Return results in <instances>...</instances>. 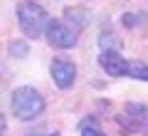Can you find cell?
Returning a JSON list of instances; mask_svg holds the SVG:
<instances>
[{
    "label": "cell",
    "instance_id": "5",
    "mask_svg": "<svg viewBox=\"0 0 148 136\" xmlns=\"http://www.w3.org/2000/svg\"><path fill=\"white\" fill-rule=\"evenodd\" d=\"M49 74H52L57 89H72L74 79H77V67L67 57H54L52 64H49Z\"/></svg>",
    "mask_w": 148,
    "mask_h": 136
},
{
    "label": "cell",
    "instance_id": "4",
    "mask_svg": "<svg viewBox=\"0 0 148 136\" xmlns=\"http://www.w3.org/2000/svg\"><path fill=\"white\" fill-rule=\"evenodd\" d=\"M119 124L123 126V131H138V134H148V106L131 101L126 104L123 114L119 116Z\"/></svg>",
    "mask_w": 148,
    "mask_h": 136
},
{
    "label": "cell",
    "instance_id": "8",
    "mask_svg": "<svg viewBox=\"0 0 148 136\" xmlns=\"http://www.w3.org/2000/svg\"><path fill=\"white\" fill-rule=\"evenodd\" d=\"M99 47H101V52H119L123 47V42L116 32L104 30V32H99Z\"/></svg>",
    "mask_w": 148,
    "mask_h": 136
},
{
    "label": "cell",
    "instance_id": "7",
    "mask_svg": "<svg viewBox=\"0 0 148 136\" xmlns=\"http://www.w3.org/2000/svg\"><path fill=\"white\" fill-rule=\"evenodd\" d=\"M64 22H67L74 32H82L89 25V10H86V8H79V5L67 8V10H64Z\"/></svg>",
    "mask_w": 148,
    "mask_h": 136
},
{
    "label": "cell",
    "instance_id": "13",
    "mask_svg": "<svg viewBox=\"0 0 148 136\" xmlns=\"http://www.w3.org/2000/svg\"><path fill=\"white\" fill-rule=\"evenodd\" d=\"M5 129H8V121H5V114H0V136L5 134Z\"/></svg>",
    "mask_w": 148,
    "mask_h": 136
},
{
    "label": "cell",
    "instance_id": "10",
    "mask_svg": "<svg viewBox=\"0 0 148 136\" xmlns=\"http://www.w3.org/2000/svg\"><path fill=\"white\" fill-rule=\"evenodd\" d=\"M128 77L148 82V64L146 62H128Z\"/></svg>",
    "mask_w": 148,
    "mask_h": 136
},
{
    "label": "cell",
    "instance_id": "6",
    "mask_svg": "<svg viewBox=\"0 0 148 136\" xmlns=\"http://www.w3.org/2000/svg\"><path fill=\"white\" fill-rule=\"evenodd\" d=\"M99 67L109 77H123V74H128V62L119 52H101L99 55Z\"/></svg>",
    "mask_w": 148,
    "mask_h": 136
},
{
    "label": "cell",
    "instance_id": "9",
    "mask_svg": "<svg viewBox=\"0 0 148 136\" xmlns=\"http://www.w3.org/2000/svg\"><path fill=\"white\" fill-rule=\"evenodd\" d=\"M79 134H82V136H109V134L101 131L99 119H96V116H86V119L79 121Z\"/></svg>",
    "mask_w": 148,
    "mask_h": 136
},
{
    "label": "cell",
    "instance_id": "2",
    "mask_svg": "<svg viewBox=\"0 0 148 136\" xmlns=\"http://www.w3.org/2000/svg\"><path fill=\"white\" fill-rule=\"evenodd\" d=\"M12 104V114L17 116L20 121H32L45 111V97L37 92L35 87H17L10 97Z\"/></svg>",
    "mask_w": 148,
    "mask_h": 136
},
{
    "label": "cell",
    "instance_id": "1",
    "mask_svg": "<svg viewBox=\"0 0 148 136\" xmlns=\"http://www.w3.org/2000/svg\"><path fill=\"white\" fill-rule=\"evenodd\" d=\"M49 12L45 10L40 3L35 0H22L17 5V22H20L22 32H25L30 40H37L47 32V25H49Z\"/></svg>",
    "mask_w": 148,
    "mask_h": 136
},
{
    "label": "cell",
    "instance_id": "3",
    "mask_svg": "<svg viewBox=\"0 0 148 136\" xmlns=\"http://www.w3.org/2000/svg\"><path fill=\"white\" fill-rule=\"evenodd\" d=\"M45 37H47V42L52 45V47H57V50H72L74 45H77V40H79V32H74L64 20L52 17L49 25H47Z\"/></svg>",
    "mask_w": 148,
    "mask_h": 136
},
{
    "label": "cell",
    "instance_id": "11",
    "mask_svg": "<svg viewBox=\"0 0 148 136\" xmlns=\"http://www.w3.org/2000/svg\"><path fill=\"white\" fill-rule=\"evenodd\" d=\"M8 50H10V55H12V57H27V52H30V47H27V45H25L22 40H12Z\"/></svg>",
    "mask_w": 148,
    "mask_h": 136
},
{
    "label": "cell",
    "instance_id": "12",
    "mask_svg": "<svg viewBox=\"0 0 148 136\" xmlns=\"http://www.w3.org/2000/svg\"><path fill=\"white\" fill-rule=\"evenodd\" d=\"M138 20H141V17H136V15H131V12H126V15L121 17V22H123V27H136V25H138Z\"/></svg>",
    "mask_w": 148,
    "mask_h": 136
}]
</instances>
